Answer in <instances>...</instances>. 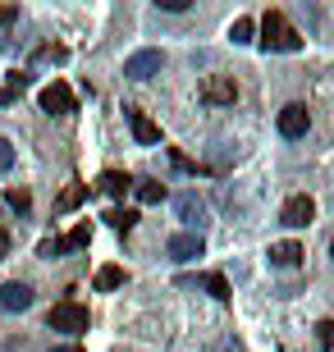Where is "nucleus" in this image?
Instances as JSON below:
<instances>
[{
	"instance_id": "obj_1",
	"label": "nucleus",
	"mask_w": 334,
	"mask_h": 352,
	"mask_svg": "<svg viewBox=\"0 0 334 352\" xmlns=\"http://www.w3.org/2000/svg\"><path fill=\"white\" fill-rule=\"evenodd\" d=\"M261 46H266V51H298V46H302V37H298V28L289 23V19H284L280 10H270L266 19H261Z\"/></svg>"
},
{
	"instance_id": "obj_2",
	"label": "nucleus",
	"mask_w": 334,
	"mask_h": 352,
	"mask_svg": "<svg viewBox=\"0 0 334 352\" xmlns=\"http://www.w3.org/2000/svg\"><path fill=\"white\" fill-rule=\"evenodd\" d=\"M46 325L60 329V334H83V329H87V307H83V302H55Z\"/></svg>"
},
{
	"instance_id": "obj_3",
	"label": "nucleus",
	"mask_w": 334,
	"mask_h": 352,
	"mask_svg": "<svg viewBox=\"0 0 334 352\" xmlns=\"http://www.w3.org/2000/svg\"><path fill=\"white\" fill-rule=\"evenodd\" d=\"M87 243H92V229H87V224H78V229H69L65 238H46V243L37 248V256L51 261V256H65V252H83Z\"/></svg>"
},
{
	"instance_id": "obj_4",
	"label": "nucleus",
	"mask_w": 334,
	"mask_h": 352,
	"mask_svg": "<svg viewBox=\"0 0 334 352\" xmlns=\"http://www.w3.org/2000/svg\"><path fill=\"white\" fill-rule=\"evenodd\" d=\"M41 110H46V115H74V110H78V96L69 91V82L55 78L51 87H41Z\"/></svg>"
},
{
	"instance_id": "obj_5",
	"label": "nucleus",
	"mask_w": 334,
	"mask_h": 352,
	"mask_svg": "<svg viewBox=\"0 0 334 352\" xmlns=\"http://www.w3.org/2000/svg\"><path fill=\"white\" fill-rule=\"evenodd\" d=\"M280 220L289 224V229H302V224H311V220H316V201H311L307 192L289 197V201H284V210H280Z\"/></svg>"
},
{
	"instance_id": "obj_6",
	"label": "nucleus",
	"mask_w": 334,
	"mask_h": 352,
	"mask_svg": "<svg viewBox=\"0 0 334 352\" xmlns=\"http://www.w3.org/2000/svg\"><path fill=\"white\" fill-rule=\"evenodd\" d=\"M307 129H311L307 105H302V101H289L280 110V133H284V138H307Z\"/></svg>"
},
{
	"instance_id": "obj_7",
	"label": "nucleus",
	"mask_w": 334,
	"mask_h": 352,
	"mask_svg": "<svg viewBox=\"0 0 334 352\" xmlns=\"http://www.w3.org/2000/svg\"><path fill=\"white\" fill-rule=\"evenodd\" d=\"M160 65H165V55H160V51H138V55H129L124 74H129L133 82H142V78H152V74H160Z\"/></svg>"
},
{
	"instance_id": "obj_8",
	"label": "nucleus",
	"mask_w": 334,
	"mask_h": 352,
	"mask_svg": "<svg viewBox=\"0 0 334 352\" xmlns=\"http://www.w3.org/2000/svg\"><path fill=\"white\" fill-rule=\"evenodd\" d=\"M233 96H238V82L233 78H206L202 82V101L206 105H233Z\"/></svg>"
},
{
	"instance_id": "obj_9",
	"label": "nucleus",
	"mask_w": 334,
	"mask_h": 352,
	"mask_svg": "<svg viewBox=\"0 0 334 352\" xmlns=\"http://www.w3.org/2000/svg\"><path fill=\"white\" fill-rule=\"evenodd\" d=\"M165 252L174 256V261H197V256L206 252V243H202V234H174Z\"/></svg>"
},
{
	"instance_id": "obj_10",
	"label": "nucleus",
	"mask_w": 334,
	"mask_h": 352,
	"mask_svg": "<svg viewBox=\"0 0 334 352\" xmlns=\"http://www.w3.org/2000/svg\"><path fill=\"white\" fill-rule=\"evenodd\" d=\"M124 115H129V129H133V138H138L142 146L160 142V129H156V124H152L147 115H142V110H133V105H124Z\"/></svg>"
},
{
	"instance_id": "obj_11",
	"label": "nucleus",
	"mask_w": 334,
	"mask_h": 352,
	"mask_svg": "<svg viewBox=\"0 0 334 352\" xmlns=\"http://www.w3.org/2000/svg\"><path fill=\"white\" fill-rule=\"evenodd\" d=\"M0 307H5V311H28V307H32V288L28 284H5L0 288Z\"/></svg>"
},
{
	"instance_id": "obj_12",
	"label": "nucleus",
	"mask_w": 334,
	"mask_h": 352,
	"mask_svg": "<svg viewBox=\"0 0 334 352\" xmlns=\"http://www.w3.org/2000/svg\"><path fill=\"white\" fill-rule=\"evenodd\" d=\"M298 261H302V248H298V243H275V248H270V265H275V270H293Z\"/></svg>"
},
{
	"instance_id": "obj_13",
	"label": "nucleus",
	"mask_w": 334,
	"mask_h": 352,
	"mask_svg": "<svg viewBox=\"0 0 334 352\" xmlns=\"http://www.w3.org/2000/svg\"><path fill=\"white\" fill-rule=\"evenodd\" d=\"M96 188H101L105 197H124L133 188V179H129V174H119V170H105L101 179H96Z\"/></svg>"
},
{
	"instance_id": "obj_14",
	"label": "nucleus",
	"mask_w": 334,
	"mask_h": 352,
	"mask_svg": "<svg viewBox=\"0 0 334 352\" xmlns=\"http://www.w3.org/2000/svg\"><path fill=\"white\" fill-rule=\"evenodd\" d=\"M174 206H179V215H183L188 224H193V234H197V224H202V201H197L193 192H183L179 201H174Z\"/></svg>"
},
{
	"instance_id": "obj_15",
	"label": "nucleus",
	"mask_w": 334,
	"mask_h": 352,
	"mask_svg": "<svg viewBox=\"0 0 334 352\" xmlns=\"http://www.w3.org/2000/svg\"><path fill=\"white\" fill-rule=\"evenodd\" d=\"M138 201L142 206H160V201H165V183H156V179L138 183Z\"/></svg>"
},
{
	"instance_id": "obj_16",
	"label": "nucleus",
	"mask_w": 334,
	"mask_h": 352,
	"mask_svg": "<svg viewBox=\"0 0 334 352\" xmlns=\"http://www.w3.org/2000/svg\"><path fill=\"white\" fill-rule=\"evenodd\" d=\"M83 201H87V183H74V188H65V192H60L55 210H74V206H83Z\"/></svg>"
},
{
	"instance_id": "obj_17",
	"label": "nucleus",
	"mask_w": 334,
	"mask_h": 352,
	"mask_svg": "<svg viewBox=\"0 0 334 352\" xmlns=\"http://www.w3.org/2000/svg\"><path fill=\"white\" fill-rule=\"evenodd\" d=\"M105 224H110V229H119V234H129L133 224H138V210H105Z\"/></svg>"
},
{
	"instance_id": "obj_18",
	"label": "nucleus",
	"mask_w": 334,
	"mask_h": 352,
	"mask_svg": "<svg viewBox=\"0 0 334 352\" xmlns=\"http://www.w3.org/2000/svg\"><path fill=\"white\" fill-rule=\"evenodd\" d=\"M202 288L216 302H229V279H225V274H202Z\"/></svg>"
},
{
	"instance_id": "obj_19",
	"label": "nucleus",
	"mask_w": 334,
	"mask_h": 352,
	"mask_svg": "<svg viewBox=\"0 0 334 352\" xmlns=\"http://www.w3.org/2000/svg\"><path fill=\"white\" fill-rule=\"evenodd\" d=\"M124 284V270H119V265H101V270H96V288H101V293H110V288H119Z\"/></svg>"
},
{
	"instance_id": "obj_20",
	"label": "nucleus",
	"mask_w": 334,
	"mask_h": 352,
	"mask_svg": "<svg viewBox=\"0 0 334 352\" xmlns=\"http://www.w3.org/2000/svg\"><path fill=\"white\" fill-rule=\"evenodd\" d=\"M252 32H257V23H252V19H233V28H229L233 46H247V41H252Z\"/></svg>"
},
{
	"instance_id": "obj_21",
	"label": "nucleus",
	"mask_w": 334,
	"mask_h": 352,
	"mask_svg": "<svg viewBox=\"0 0 334 352\" xmlns=\"http://www.w3.org/2000/svg\"><path fill=\"white\" fill-rule=\"evenodd\" d=\"M316 339H321L325 352H334V320H321V325H316Z\"/></svg>"
},
{
	"instance_id": "obj_22",
	"label": "nucleus",
	"mask_w": 334,
	"mask_h": 352,
	"mask_svg": "<svg viewBox=\"0 0 334 352\" xmlns=\"http://www.w3.org/2000/svg\"><path fill=\"white\" fill-rule=\"evenodd\" d=\"M10 165H14V142L0 138V170H10Z\"/></svg>"
},
{
	"instance_id": "obj_23",
	"label": "nucleus",
	"mask_w": 334,
	"mask_h": 352,
	"mask_svg": "<svg viewBox=\"0 0 334 352\" xmlns=\"http://www.w3.org/2000/svg\"><path fill=\"white\" fill-rule=\"evenodd\" d=\"M5 201H10V206H19V210H28V192H14V188H10V192H5Z\"/></svg>"
},
{
	"instance_id": "obj_24",
	"label": "nucleus",
	"mask_w": 334,
	"mask_h": 352,
	"mask_svg": "<svg viewBox=\"0 0 334 352\" xmlns=\"http://www.w3.org/2000/svg\"><path fill=\"white\" fill-rule=\"evenodd\" d=\"M160 10H169V14H183V10H188V0H160Z\"/></svg>"
},
{
	"instance_id": "obj_25",
	"label": "nucleus",
	"mask_w": 334,
	"mask_h": 352,
	"mask_svg": "<svg viewBox=\"0 0 334 352\" xmlns=\"http://www.w3.org/2000/svg\"><path fill=\"white\" fill-rule=\"evenodd\" d=\"M19 19V5H0V23H14Z\"/></svg>"
},
{
	"instance_id": "obj_26",
	"label": "nucleus",
	"mask_w": 334,
	"mask_h": 352,
	"mask_svg": "<svg viewBox=\"0 0 334 352\" xmlns=\"http://www.w3.org/2000/svg\"><path fill=\"white\" fill-rule=\"evenodd\" d=\"M5 256H10V234L0 229V261H5Z\"/></svg>"
},
{
	"instance_id": "obj_27",
	"label": "nucleus",
	"mask_w": 334,
	"mask_h": 352,
	"mask_svg": "<svg viewBox=\"0 0 334 352\" xmlns=\"http://www.w3.org/2000/svg\"><path fill=\"white\" fill-rule=\"evenodd\" d=\"M55 352H83V348H55Z\"/></svg>"
},
{
	"instance_id": "obj_28",
	"label": "nucleus",
	"mask_w": 334,
	"mask_h": 352,
	"mask_svg": "<svg viewBox=\"0 0 334 352\" xmlns=\"http://www.w3.org/2000/svg\"><path fill=\"white\" fill-rule=\"evenodd\" d=\"M330 256H334V243H330Z\"/></svg>"
}]
</instances>
